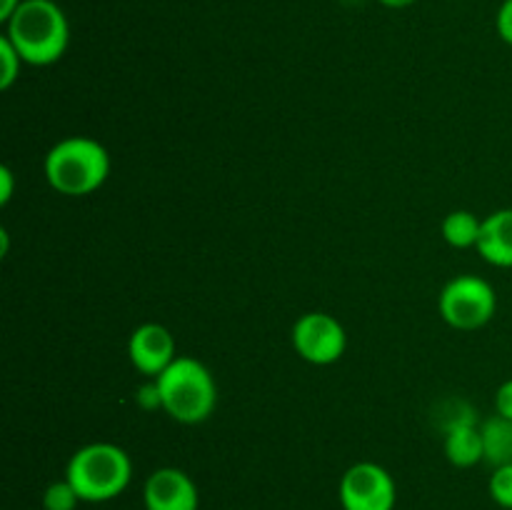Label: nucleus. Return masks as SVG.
Returning a JSON list of instances; mask_svg holds the SVG:
<instances>
[{"label":"nucleus","mask_w":512,"mask_h":510,"mask_svg":"<svg viewBox=\"0 0 512 510\" xmlns=\"http://www.w3.org/2000/svg\"><path fill=\"white\" fill-rule=\"evenodd\" d=\"M378 3L385 5V8L400 10V8H410V5L418 3V0H378Z\"/></svg>","instance_id":"22"},{"label":"nucleus","mask_w":512,"mask_h":510,"mask_svg":"<svg viewBox=\"0 0 512 510\" xmlns=\"http://www.w3.org/2000/svg\"><path fill=\"white\" fill-rule=\"evenodd\" d=\"M290 338H293L295 353L310 365L338 363L348 348V333L343 323L335 315L320 313V310L300 315Z\"/></svg>","instance_id":"6"},{"label":"nucleus","mask_w":512,"mask_h":510,"mask_svg":"<svg viewBox=\"0 0 512 510\" xmlns=\"http://www.w3.org/2000/svg\"><path fill=\"white\" fill-rule=\"evenodd\" d=\"M128 358L140 375L158 378L178 358L173 333L160 323L138 325L128 340Z\"/></svg>","instance_id":"8"},{"label":"nucleus","mask_w":512,"mask_h":510,"mask_svg":"<svg viewBox=\"0 0 512 510\" xmlns=\"http://www.w3.org/2000/svg\"><path fill=\"white\" fill-rule=\"evenodd\" d=\"M343 3H360V0H343Z\"/></svg>","instance_id":"24"},{"label":"nucleus","mask_w":512,"mask_h":510,"mask_svg":"<svg viewBox=\"0 0 512 510\" xmlns=\"http://www.w3.org/2000/svg\"><path fill=\"white\" fill-rule=\"evenodd\" d=\"M15 193V173L8 165H0V205H8Z\"/></svg>","instance_id":"20"},{"label":"nucleus","mask_w":512,"mask_h":510,"mask_svg":"<svg viewBox=\"0 0 512 510\" xmlns=\"http://www.w3.org/2000/svg\"><path fill=\"white\" fill-rule=\"evenodd\" d=\"M23 3V0H0V20H8L10 15L15 13V10H18V5Z\"/></svg>","instance_id":"21"},{"label":"nucleus","mask_w":512,"mask_h":510,"mask_svg":"<svg viewBox=\"0 0 512 510\" xmlns=\"http://www.w3.org/2000/svg\"><path fill=\"white\" fill-rule=\"evenodd\" d=\"M480 433H483L485 463H490L493 468L512 465V420L498 413L490 415L488 420L480 423Z\"/></svg>","instance_id":"12"},{"label":"nucleus","mask_w":512,"mask_h":510,"mask_svg":"<svg viewBox=\"0 0 512 510\" xmlns=\"http://www.w3.org/2000/svg\"><path fill=\"white\" fill-rule=\"evenodd\" d=\"M145 510H198L200 493L195 480L180 468H158L143 485Z\"/></svg>","instance_id":"9"},{"label":"nucleus","mask_w":512,"mask_h":510,"mask_svg":"<svg viewBox=\"0 0 512 510\" xmlns=\"http://www.w3.org/2000/svg\"><path fill=\"white\" fill-rule=\"evenodd\" d=\"M43 173L55 193L83 198L105 185L110 175V155L95 138L70 135L48 150Z\"/></svg>","instance_id":"2"},{"label":"nucleus","mask_w":512,"mask_h":510,"mask_svg":"<svg viewBox=\"0 0 512 510\" xmlns=\"http://www.w3.org/2000/svg\"><path fill=\"white\" fill-rule=\"evenodd\" d=\"M8 243H10V240H8V230H0V255H3V258H5V255H8Z\"/></svg>","instance_id":"23"},{"label":"nucleus","mask_w":512,"mask_h":510,"mask_svg":"<svg viewBox=\"0 0 512 510\" xmlns=\"http://www.w3.org/2000/svg\"><path fill=\"white\" fill-rule=\"evenodd\" d=\"M20 68H23V58L15 50V45L8 38H0V90H10L15 80L20 78Z\"/></svg>","instance_id":"15"},{"label":"nucleus","mask_w":512,"mask_h":510,"mask_svg":"<svg viewBox=\"0 0 512 510\" xmlns=\"http://www.w3.org/2000/svg\"><path fill=\"white\" fill-rule=\"evenodd\" d=\"M163 398V410L183 425H198L213 415L218 405V385L208 365L190 355H178L155 378Z\"/></svg>","instance_id":"3"},{"label":"nucleus","mask_w":512,"mask_h":510,"mask_svg":"<svg viewBox=\"0 0 512 510\" xmlns=\"http://www.w3.org/2000/svg\"><path fill=\"white\" fill-rule=\"evenodd\" d=\"M83 503H105L128 490L133 480V460L115 443H88L75 450L65 468Z\"/></svg>","instance_id":"4"},{"label":"nucleus","mask_w":512,"mask_h":510,"mask_svg":"<svg viewBox=\"0 0 512 510\" xmlns=\"http://www.w3.org/2000/svg\"><path fill=\"white\" fill-rule=\"evenodd\" d=\"M488 490H490V498H493L500 508L512 510V465L493 468Z\"/></svg>","instance_id":"16"},{"label":"nucleus","mask_w":512,"mask_h":510,"mask_svg":"<svg viewBox=\"0 0 512 510\" xmlns=\"http://www.w3.org/2000/svg\"><path fill=\"white\" fill-rule=\"evenodd\" d=\"M338 495L343 510H393L398 488L383 465L363 460L345 470Z\"/></svg>","instance_id":"7"},{"label":"nucleus","mask_w":512,"mask_h":510,"mask_svg":"<svg viewBox=\"0 0 512 510\" xmlns=\"http://www.w3.org/2000/svg\"><path fill=\"white\" fill-rule=\"evenodd\" d=\"M5 38L25 65L45 68L58 63L70 43V23L55 0H23L5 20Z\"/></svg>","instance_id":"1"},{"label":"nucleus","mask_w":512,"mask_h":510,"mask_svg":"<svg viewBox=\"0 0 512 510\" xmlns=\"http://www.w3.org/2000/svg\"><path fill=\"white\" fill-rule=\"evenodd\" d=\"M445 455L455 468H475L485 460L483 433L478 423H463L445 430Z\"/></svg>","instance_id":"11"},{"label":"nucleus","mask_w":512,"mask_h":510,"mask_svg":"<svg viewBox=\"0 0 512 510\" xmlns=\"http://www.w3.org/2000/svg\"><path fill=\"white\" fill-rule=\"evenodd\" d=\"M495 28H498L500 40L512 45V0H505L498 10V18H495Z\"/></svg>","instance_id":"18"},{"label":"nucleus","mask_w":512,"mask_h":510,"mask_svg":"<svg viewBox=\"0 0 512 510\" xmlns=\"http://www.w3.org/2000/svg\"><path fill=\"white\" fill-rule=\"evenodd\" d=\"M478 253L495 268H512V208H503L483 218Z\"/></svg>","instance_id":"10"},{"label":"nucleus","mask_w":512,"mask_h":510,"mask_svg":"<svg viewBox=\"0 0 512 510\" xmlns=\"http://www.w3.org/2000/svg\"><path fill=\"white\" fill-rule=\"evenodd\" d=\"M440 318L455 330H480L495 318L498 295L485 278L473 273L448 280L438 298Z\"/></svg>","instance_id":"5"},{"label":"nucleus","mask_w":512,"mask_h":510,"mask_svg":"<svg viewBox=\"0 0 512 510\" xmlns=\"http://www.w3.org/2000/svg\"><path fill=\"white\" fill-rule=\"evenodd\" d=\"M135 403H138L143 410H148V413H153V410H163V398H160V388L158 383H155V378H150L148 383H143L138 390H135Z\"/></svg>","instance_id":"17"},{"label":"nucleus","mask_w":512,"mask_h":510,"mask_svg":"<svg viewBox=\"0 0 512 510\" xmlns=\"http://www.w3.org/2000/svg\"><path fill=\"white\" fill-rule=\"evenodd\" d=\"M83 503L78 495V490L73 488L68 478L53 480L48 488L43 490V508L45 510H75Z\"/></svg>","instance_id":"14"},{"label":"nucleus","mask_w":512,"mask_h":510,"mask_svg":"<svg viewBox=\"0 0 512 510\" xmlns=\"http://www.w3.org/2000/svg\"><path fill=\"white\" fill-rule=\"evenodd\" d=\"M495 413L512 420V378L495 390Z\"/></svg>","instance_id":"19"},{"label":"nucleus","mask_w":512,"mask_h":510,"mask_svg":"<svg viewBox=\"0 0 512 510\" xmlns=\"http://www.w3.org/2000/svg\"><path fill=\"white\" fill-rule=\"evenodd\" d=\"M480 228H483V220L478 215L470 213V210H453L443 220V238L445 243L458 250L475 248L480 238Z\"/></svg>","instance_id":"13"}]
</instances>
